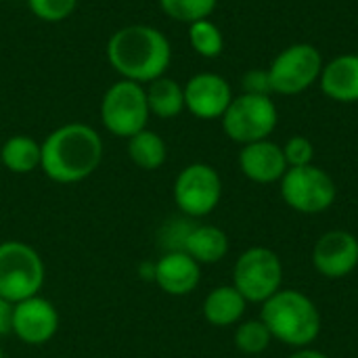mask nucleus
<instances>
[{
    "mask_svg": "<svg viewBox=\"0 0 358 358\" xmlns=\"http://www.w3.org/2000/svg\"><path fill=\"white\" fill-rule=\"evenodd\" d=\"M159 8L178 23H195L201 19H210L218 0H157Z\"/></svg>",
    "mask_w": 358,
    "mask_h": 358,
    "instance_id": "24",
    "label": "nucleus"
},
{
    "mask_svg": "<svg viewBox=\"0 0 358 358\" xmlns=\"http://www.w3.org/2000/svg\"><path fill=\"white\" fill-rule=\"evenodd\" d=\"M260 319L273 334V340L294 350L310 346L321 334V313L300 289H279L262 304Z\"/></svg>",
    "mask_w": 358,
    "mask_h": 358,
    "instance_id": "3",
    "label": "nucleus"
},
{
    "mask_svg": "<svg viewBox=\"0 0 358 358\" xmlns=\"http://www.w3.org/2000/svg\"><path fill=\"white\" fill-rule=\"evenodd\" d=\"M0 358H4V352H2V346H0Z\"/></svg>",
    "mask_w": 358,
    "mask_h": 358,
    "instance_id": "30",
    "label": "nucleus"
},
{
    "mask_svg": "<svg viewBox=\"0 0 358 358\" xmlns=\"http://www.w3.org/2000/svg\"><path fill=\"white\" fill-rule=\"evenodd\" d=\"M126 151H128L130 162L136 168L147 170V172L159 170L168 159L166 141L157 132H153L149 128H145V130L136 132L134 136H130L128 145H126Z\"/></svg>",
    "mask_w": 358,
    "mask_h": 358,
    "instance_id": "21",
    "label": "nucleus"
},
{
    "mask_svg": "<svg viewBox=\"0 0 358 358\" xmlns=\"http://www.w3.org/2000/svg\"><path fill=\"white\" fill-rule=\"evenodd\" d=\"M239 168L245 178L258 185H273L283 178L287 172V162L283 147L273 141H258L243 145L239 151Z\"/></svg>",
    "mask_w": 358,
    "mask_h": 358,
    "instance_id": "15",
    "label": "nucleus"
},
{
    "mask_svg": "<svg viewBox=\"0 0 358 358\" xmlns=\"http://www.w3.org/2000/svg\"><path fill=\"white\" fill-rule=\"evenodd\" d=\"M55 358H61V357H55Z\"/></svg>",
    "mask_w": 358,
    "mask_h": 358,
    "instance_id": "31",
    "label": "nucleus"
},
{
    "mask_svg": "<svg viewBox=\"0 0 358 358\" xmlns=\"http://www.w3.org/2000/svg\"><path fill=\"white\" fill-rule=\"evenodd\" d=\"M189 44L203 59H216L224 50V36L212 19H201L189 25Z\"/></svg>",
    "mask_w": 358,
    "mask_h": 358,
    "instance_id": "22",
    "label": "nucleus"
},
{
    "mask_svg": "<svg viewBox=\"0 0 358 358\" xmlns=\"http://www.w3.org/2000/svg\"><path fill=\"white\" fill-rule=\"evenodd\" d=\"M248 310V302L245 298L231 285H218L214 287L201 306L203 319L212 325V327H233L239 325L243 321V315Z\"/></svg>",
    "mask_w": 358,
    "mask_h": 358,
    "instance_id": "17",
    "label": "nucleus"
},
{
    "mask_svg": "<svg viewBox=\"0 0 358 358\" xmlns=\"http://www.w3.org/2000/svg\"><path fill=\"white\" fill-rule=\"evenodd\" d=\"M283 155H285V162L289 168L308 166L315 159V147L306 136H292L283 145Z\"/></svg>",
    "mask_w": 358,
    "mask_h": 358,
    "instance_id": "26",
    "label": "nucleus"
},
{
    "mask_svg": "<svg viewBox=\"0 0 358 358\" xmlns=\"http://www.w3.org/2000/svg\"><path fill=\"white\" fill-rule=\"evenodd\" d=\"M313 264L325 279H344L358 268V239L348 231H327L313 250Z\"/></svg>",
    "mask_w": 358,
    "mask_h": 358,
    "instance_id": "13",
    "label": "nucleus"
},
{
    "mask_svg": "<svg viewBox=\"0 0 358 358\" xmlns=\"http://www.w3.org/2000/svg\"><path fill=\"white\" fill-rule=\"evenodd\" d=\"M13 317H15V302L0 296V338L13 336Z\"/></svg>",
    "mask_w": 358,
    "mask_h": 358,
    "instance_id": "28",
    "label": "nucleus"
},
{
    "mask_svg": "<svg viewBox=\"0 0 358 358\" xmlns=\"http://www.w3.org/2000/svg\"><path fill=\"white\" fill-rule=\"evenodd\" d=\"M321 90L336 103H358V55L348 52L323 65Z\"/></svg>",
    "mask_w": 358,
    "mask_h": 358,
    "instance_id": "16",
    "label": "nucleus"
},
{
    "mask_svg": "<svg viewBox=\"0 0 358 358\" xmlns=\"http://www.w3.org/2000/svg\"><path fill=\"white\" fill-rule=\"evenodd\" d=\"M229 248V235L214 224H193L182 243V252H187L201 266L218 264L220 260H224Z\"/></svg>",
    "mask_w": 358,
    "mask_h": 358,
    "instance_id": "18",
    "label": "nucleus"
},
{
    "mask_svg": "<svg viewBox=\"0 0 358 358\" xmlns=\"http://www.w3.org/2000/svg\"><path fill=\"white\" fill-rule=\"evenodd\" d=\"M149 117L151 111L143 84L120 78L105 90L101 99V122L109 134L128 141L147 128Z\"/></svg>",
    "mask_w": 358,
    "mask_h": 358,
    "instance_id": "5",
    "label": "nucleus"
},
{
    "mask_svg": "<svg viewBox=\"0 0 358 358\" xmlns=\"http://www.w3.org/2000/svg\"><path fill=\"white\" fill-rule=\"evenodd\" d=\"M283 201L300 214H323L338 197V187L334 178L319 166L308 164L300 168H287L279 180Z\"/></svg>",
    "mask_w": 358,
    "mask_h": 358,
    "instance_id": "8",
    "label": "nucleus"
},
{
    "mask_svg": "<svg viewBox=\"0 0 358 358\" xmlns=\"http://www.w3.org/2000/svg\"><path fill=\"white\" fill-rule=\"evenodd\" d=\"M78 0H27L29 13L44 23H61L73 15Z\"/></svg>",
    "mask_w": 358,
    "mask_h": 358,
    "instance_id": "25",
    "label": "nucleus"
},
{
    "mask_svg": "<svg viewBox=\"0 0 358 358\" xmlns=\"http://www.w3.org/2000/svg\"><path fill=\"white\" fill-rule=\"evenodd\" d=\"M107 61L122 78L149 84L166 76L172 61V44L168 36L147 23H132L115 29L107 40Z\"/></svg>",
    "mask_w": 358,
    "mask_h": 358,
    "instance_id": "1",
    "label": "nucleus"
},
{
    "mask_svg": "<svg viewBox=\"0 0 358 358\" xmlns=\"http://www.w3.org/2000/svg\"><path fill=\"white\" fill-rule=\"evenodd\" d=\"M145 94L151 115L159 120H174L185 111V86L174 78L162 76L145 84Z\"/></svg>",
    "mask_w": 358,
    "mask_h": 358,
    "instance_id": "19",
    "label": "nucleus"
},
{
    "mask_svg": "<svg viewBox=\"0 0 358 358\" xmlns=\"http://www.w3.org/2000/svg\"><path fill=\"white\" fill-rule=\"evenodd\" d=\"M0 147H2V143H0Z\"/></svg>",
    "mask_w": 358,
    "mask_h": 358,
    "instance_id": "32",
    "label": "nucleus"
},
{
    "mask_svg": "<svg viewBox=\"0 0 358 358\" xmlns=\"http://www.w3.org/2000/svg\"><path fill=\"white\" fill-rule=\"evenodd\" d=\"M287 358H329V357H327L325 352L317 350V348L306 346V348H298V350H294V352H292Z\"/></svg>",
    "mask_w": 358,
    "mask_h": 358,
    "instance_id": "29",
    "label": "nucleus"
},
{
    "mask_svg": "<svg viewBox=\"0 0 358 358\" xmlns=\"http://www.w3.org/2000/svg\"><path fill=\"white\" fill-rule=\"evenodd\" d=\"M103 151V138L92 126L69 122L42 141L40 170L57 185H76L99 170Z\"/></svg>",
    "mask_w": 358,
    "mask_h": 358,
    "instance_id": "2",
    "label": "nucleus"
},
{
    "mask_svg": "<svg viewBox=\"0 0 358 358\" xmlns=\"http://www.w3.org/2000/svg\"><path fill=\"white\" fill-rule=\"evenodd\" d=\"M283 283V264L277 252L268 248H250L235 260L233 287L248 304H264Z\"/></svg>",
    "mask_w": 358,
    "mask_h": 358,
    "instance_id": "7",
    "label": "nucleus"
},
{
    "mask_svg": "<svg viewBox=\"0 0 358 358\" xmlns=\"http://www.w3.org/2000/svg\"><path fill=\"white\" fill-rule=\"evenodd\" d=\"M220 122L224 134L243 147L250 143L266 141L277 128L279 111L271 96L241 92L239 96H233Z\"/></svg>",
    "mask_w": 358,
    "mask_h": 358,
    "instance_id": "6",
    "label": "nucleus"
},
{
    "mask_svg": "<svg viewBox=\"0 0 358 358\" xmlns=\"http://www.w3.org/2000/svg\"><path fill=\"white\" fill-rule=\"evenodd\" d=\"M233 340H235V348L241 355L256 357L262 355L273 344V334L268 331L262 319H250L237 325Z\"/></svg>",
    "mask_w": 358,
    "mask_h": 358,
    "instance_id": "23",
    "label": "nucleus"
},
{
    "mask_svg": "<svg viewBox=\"0 0 358 358\" xmlns=\"http://www.w3.org/2000/svg\"><path fill=\"white\" fill-rule=\"evenodd\" d=\"M323 55L308 42H296L283 48L268 65L271 88L277 94H300L319 82Z\"/></svg>",
    "mask_w": 358,
    "mask_h": 358,
    "instance_id": "10",
    "label": "nucleus"
},
{
    "mask_svg": "<svg viewBox=\"0 0 358 358\" xmlns=\"http://www.w3.org/2000/svg\"><path fill=\"white\" fill-rule=\"evenodd\" d=\"M241 86H243L245 94H262V96L273 94L268 69H252V71H248L241 78Z\"/></svg>",
    "mask_w": 358,
    "mask_h": 358,
    "instance_id": "27",
    "label": "nucleus"
},
{
    "mask_svg": "<svg viewBox=\"0 0 358 358\" xmlns=\"http://www.w3.org/2000/svg\"><path fill=\"white\" fill-rule=\"evenodd\" d=\"M42 162V143L27 134L8 136L0 147V166L13 174H31L40 170Z\"/></svg>",
    "mask_w": 358,
    "mask_h": 358,
    "instance_id": "20",
    "label": "nucleus"
},
{
    "mask_svg": "<svg viewBox=\"0 0 358 358\" xmlns=\"http://www.w3.org/2000/svg\"><path fill=\"white\" fill-rule=\"evenodd\" d=\"M172 197L178 212L187 218L210 216L222 199V178L210 164L185 166L172 187Z\"/></svg>",
    "mask_w": 358,
    "mask_h": 358,
    "instance_id": "9",
    "label": "nucleus"
},
{
    "mask_svg": "<svg viewBox=\"0 0 358 358\" xmlns=\"http://www.w3.org/2000/svg\"><path fill=\"white\" fill-rule=\"evenodd\" d=\"M233 101L231 84L214 71H201L185 84V109L197 120H220Z\"/></svg>",
    "mask_w": 358,
    "mask_h": 358,
    "instance_id": "12",
    "label": "nucleus"
},
{
    "mask_svg": "<svg viewBox=\"0 0 358 358\" xmlns=\"http://www.w3.org/2000/svg\"><path fill=\"white\" fill-rule=\"evenodd\" d=\"M153 283L168 296H189L201 283V264L182 250L164 252L162 258L155 262Z\"/></svg>",
    "mask_w": 358,
    "mask_h": 358,
    "instance_id": "14",
    "label": "nucleus"
},
{
    "mask_svg": "<svg viewBox=\"0 0 358 358\" xmlns=\"http://www.w3.org/2000/svg\"><path fill=\"white\" fill-rule=\"evenodd\" d=\"M46 266L38 250L25 241H0V296L10 302L34 298L44 287Z\"/></svg>",
    "mask_w": 358,
    "mask_h": 358,
    "instance_id": "4",
    "label": "nucleus"
},
{
    "mask_svg": "<svg viewBox=\"0 0 358 358\" xmlns=\"http://www.w3.org/2000/svg\"><path fill=\"white\" fill-rule=\"evenodd\" d=\"M61 325L59 310L55 304L40 294L15 304L13 317V336L25 346H44L48 344Z\"/></svg>",
    "mask_w": 358,
    "mask_h": 358,
    "instance_id": "11",
    "label": "nucleus"
}]
</instances>
